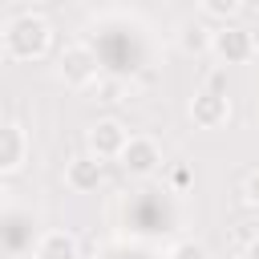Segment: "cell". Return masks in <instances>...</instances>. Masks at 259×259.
<instances>
[{"label": "cell", "mask_w": 259, "mask_h": 259, "mask_svg": "<svg viewBox=\"0 0 259 259\" xmlns=\"http://www.w3.org/2000/svg\"><path fill=\"white\" fill-rule=\"evenodd\" d=\"M97 77H101V65H97V53L89 45H69L61 53V81L69 89H89Z\"/></svg>", "instance_id": "obj_4"}, {"label": "cell", "mask_w": 259, "mask_h": 259, "mask_svg": "<svg viewBox=\"0 0 259 259\" xmlns=\"http://www.w3.org/2000/svg\"><path fill=\"white\" fill-rule=\"evenodd\" d=\"M0 45H4V57H12V61H40L53 49V28H49L45 16L20 12V16H12L4 24Z\"/></svg>", "instance_id": "obj_1"}, {"label": "cell", "mask_w": 259, "mask_h": 259, "mask_svg": "<svg viewBox=\"0 0 259 259\" xmlns=\"http://www.w3.org/2000/svg\"><path fill=\"white\" fill-rule=\"evenodd\" d=\"M4 202H8V186H4V174H0V210H4Z\"/></svg>", "instance_id": "obj_14"}, {"label": "cell", "mask_w": 259, "mask_h": 259, "mask_svg": "<svg viewBox=\"0 0 259 259\" xmlns=\"http://www.w3.org/2000/svg\"><path fill=\"white\" fill-rule=\"evenodd\" d=\"M28 158V138L20 125L0 121V174H16Z\"/></svg>", "instance_id": "obj_8"}, {"label": "cell", "mask_w": 259, "mask_h": 259, "mask_svg": "<svg viewBox=\"0 0 259 259\" xmlns=\"http://www.w3.org/2000/svg\"><path fill=\"white\" fill-rule=\"evenodd\" d=\"M65 186H69L73 194H93V190L101 186V158H97V154H77V158H69V166H65Z\"/></svg>", "instance_id": "obj_7"}, {"label": "cell", "mask_w": 259, "mask_h": 259, "mask_svg": "<svg viewBox=\"0 0 259 259\" xmlns=\"http://www.w3.org/2000/svg\"><path fill=\"white\" fill-rule=\"evenodd\" d=\"M32 259H81V247L69 231H45L32 247Z\"/></svg>", "instance_id": "obj_9"}, {"label": "cell", "mask_w": 259, "mask_h": 259, "mask_svg": "<svg viewBox=\"0 0 259 259\" xmlns=\"http://www.w3.org/2000/svg\"><path fill=\"white\" fill-rule=\"evenodd\" d=\"M198 4H202V12H206V16H214V20H223V24L243 8V0H198Z\"/></svg>", "instance_id": "obj_10"}, {"label": "cell", "mask_w": 259, "mask_h": 259, "mask_svg": "<svg viewBox=\"0 0 259 259\" xmlns=\"http://www.w3.org/2000/svg\"><path fill=\"white\" fill-rule=\"evenodd\" d=\"M117 166L130 174V178H150L158 166H162V146L146 134H130L125 150L117 154Z\"/></svg>", "instance_id": "obj_3"}, {"label": "cell", "mask_w": 259, "mask_h": 259, "mask_svg": "<svg viewBox=\"0 0 259 259\" xmlns=\"http://www.w3.org/2000/svg\"><path fill=\"white\" fill-rule=\"evenodd\" d=\"M210 53H214L223 65H247V61L255 57V36H251V28H243V24H223V28L210 32Z\"/></svg>", "instance_id": "obj_2"}, {"label": "cell", "mask_w": 259, "mask_h": 259, "mask_svg": "<svg viewBox=\"0 0 259 259\" xmlns=\"http://www.w3.org/2000/svg\"><path fill=\"white\" fill-rule=\"evenodd\" d=\"M243 194H247V202H251V206H259V170H255V174L247 178V186H243Z\"/></svg>", "instance_id": "obj_12"}, {"label": "cell", "mask_w": 259, "mask_h": 259, "mask_svg": "<svg viewBox=\"0 0 259 259\" xmlns=\"http://www.w3.org/2000/svg\"><path fill=\"white\" fill-rule=\"evenodd\" d=\"M166 259H210V251L202 247V243H194V239H182V243H174L170 247V255Z\"/></svg>", "instance_id": "obj_11"}, {"label": "cell", "mask_w": 259, "mask_h": 259, "mask_svg": "<svg viewBox=\"0 0 259 259\" xmlns=\"http://www.w3.org/2000/svg\"><path fill=\"white\" fill-rule=\"evenodd\" d=\"M243 259H259V239H251V243L243 247Z\"/></svg>", "instance_id": "obj_13"}, {"label": "cell", "mask_w": 259, "mask_h": 259, "mask_svg": "<svg viewBox=\"0 0 259 259\" xmlns=\"http://www.w3.org/2000/svg\"><path fill=\"white\" fill-rule=\"evenodd\" d=\"M227 117H231L227 93H219V89H198V93L190 97V121H194L198 130H219V125H227Z\"/></svg>", "instance_id": "obj_5"}, {"label": "cell", "mask_w": 259, "mask_h": 259, "mask_svg": "<svg viewBox=\"0 0 259 259\" xmlns=\"http://www.w3.org/2000/svg\"><path fill=\"white\" fill-rule=\"evenodd\" d=\"M125 142H130V130L117 117H101L89 130V154H97L101 162H117V154L125 150Z\"/></svg>", "instance_id": "obj_6"}]
</instances>
